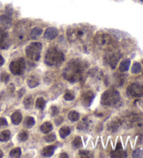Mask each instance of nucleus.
Returning <instances> with one entry per match:
<instances>
[{
	"instance_id": "obj_17",
	"label": "nucleus",
	"mask_w": 143,
	"mask_h": 158,
	"mask_svg": "<svg viewBox=\"0 0 143 158\" xmlns=\"http://www.w3.org/2000/svg\"><path fill=\"white\" fill-rule=\"evenodd\" d=\"M11 121L14 125H19L23 120V115L19 112H14L11 115Z\"/></svg>"
},
{
	"instance_id": "obj_2",
	"label": "nucleus",
	"mask_w": 143,
	"mask_h": 158,
	"mask_svg": "<svg viewBox=\"0 0 143 158\" xmlns=\"http://www.w3.org/2000/svg\"><path fill=\"white\" fill-rule=\"evenodd\" d=\"M90 31L88 28L83 26L71 27L67 31L68 38L71 42L81 43H85L90 38Z\"/></svg>"
},
{
	"instance_id": "obj_29",
	"label": "nucleus",
	"mask_w": 143,
	"mask_h": 158,
	"mask_svg": "<svg viewBox=\"0 0 143 158\" xmlns=\"http://www.w3.org/2000/svg\"><path fill=\"white\" fill-rule=\"evenodd\" d=\"M29 133L25 130H23L19 133L18 135V140L20 142H24L28 139Z\"/></svg>"
},
{
	"instance_id": "obj_16",
	"label": "nucleus",
	"mask_w": 143,
	"mask_h": 158,
	"mask_svg": "<svg viewBox=\"0 0 143 158\" xmlns=\"http://www.w3.org/2000/svg\"><path fill=\"white\" fill-rule=\"evenodd\" d=\"M56 147L55 145H48L42 150V155L44 157H50L53 155Z\"/></svg>"
},
{
	"instance_id": "obj_38",
	"label": "nucleus",
	"mask_w": 143,
	"mask_h": 158,
	"mask_svg": "<svg viewBox=\"0 0 143 158\" xmlns=\"http://www.w3.org/2000/svg\"><path fill=\"white\" fill-rule=\"evenodd\" d=\"M89 154H90V151H88V150H80V151H79V155H80V156L82 157H87Z\"/></svg>"
},
{
	"instance_id": "obj_42",
	"label": "nucleus",
	"mask_w": 143,
	"mask_h": 158,
	"mask_svg": "<svg viewBox=\"0 0 143 158\" xmlns=\"http://www.w3.org/2000/svg\"><path fill=\"white\" fill-rule=\"evenodd\" d=\"M60 157H64V158H66V157H68V155L66 153H61L60 155Z\"/></svg>"
},
{
	"instance_id": "obj_27",
	"label": "nucleus",
	"mask_w": 143,
	"mask_h": 158,
	"mask_svg": "<svg viewBox=\"0 0 143 158\" xmlns=\"http://www.w3.org/2000/svg\"><path fill=\"white\" fill-rule=\"evenodd\" d=\"M46 102L43 98H38L36 100V107L39 110H43L46 107Z\"/></svg>"
},
{
	"instance_id": "obj_22",
	"label": "nucleus",
	"mask_w": 143,
	"mask_h": 158,
	"mask_svg": "<svg viewBox=\"0 0 143 158\" xmlns=\"http://www.w3.org/2000/svg\"><path fill=\"white\" fill-rule=\"evenodd\" d=\"M111 157H127V153L125 150H123L122 149H115V150L111 153Z\"/></svg>"
},
{
	"instance_id": "obj_3",
	"label": "nucleus",
	"mask_w": 143,
	"mask_h": 158,
	"mask_svg": "<svg viewBox=\"0 0 143 158\" xmlns=\"http://www.w3.org/2000/svg\"><path fill=\"white\" fill-rule=\"evenodd\" d=\"M65 59L64 54L57 48L48 49L45 56V63L49 66L60 65Z\"/></svg>"
},
{
	"instance_id": "obj_6",
	"label": "nucleus",
	"mask_w": 143,
	"mask_h": 158,
	"mask_svg": "<svg viewBox=\"0 0 143 158\" xmlns=\"http://www.w3.org/2000/svg\"><path fill=\"white\" fill-rule=\"evenodd\" d=\"M42 48H43V45L39 42L31 43L26 48V55L31 61H39L41 58Z\"/></svg>"
},
{
	"instance_id": "obj_21",
	"label": "nucleus",
	"mask_w": 143,
	"mask_h": 158,
	"mask_svg": "<svg viewBox=\"0 0 143 158\" xmlns=\"http://www.w3.org/2000/svg\"><path fill=\"white\" fill-rule=\"evenodd\" d=\"M130 66V61L129 59H125L123 60L119 64V69L121 72H126V71L129 70Z\"/></svg>"
},
{
	"instance_id": "obj_23",
	"label": "nucleus",
	"mask_w": 143,
	"mask_h": 158,
	"mask_svg": "<svg viewBox=\"0 0 143 158\" xmlns=\"http://www.w3.org/2000/svg\"><path fill=\"white\" fill-rule=\"evenodd\" d=\"M33 103H34V100L32 97H31V95L27 96L23 100L24 107L26 110H31L33 107Z\"/></svg>"
},
{
	"instance_id": "obj_19",
	"label": "nucleus",
	"mask_w": 143,
	"mask_h": 158,
	"mask_svg": "<svg viewBox=\"0 0 143 158\" xmlns=\"http://www.w3.org/2000/svg\"><path fill=\"white\" fill-rule=\"evenodd\" d=\"M42 33H43V30L42 29L39 28V27H34L32 29V30L30 32V38L32 39V40H36L40 36Z\"/></svg>"
},
{
	"instance_id": "obj_20",
	"label": "nucleus",
	"mask_w": 143,
	"mask_h": 158,
	"mask_svg": "<svg viewBox=\"0 0 143 158\" xmlns=\"http://www.w3.org/2000/svg\"><path fill=\"white\" fill-rule=\"evenodd\" d=\"M35 125V119L32 117H27L24 118L23 126L26 128H31Z\"/></svg>"
},
{
	"instance_id": "obj_15",
	"label": "nucleus",
	"mask_w": 143,
	"mask_h": 158,
	"mask_svg": "<svg viewBox=\"0 0 143 158\" xmlns=\"http://www.w3.org/2000/svg\"><path fill=\"white\" fill-rule=\"evenodd\" d=\"M40 80L37 75H31L28 78V84L30 88H35L39 85Z\"/></svg>"
},
{
	"instance_id": "obj_8",
	"label": "nucleus",
	"mask_w": 143,
	"mask_h": 158,
	"mask_svg": "<svg viewBox=\"0 0 143 158\" xmlns=\"http://www.w3.org/2000/svg\"><path fill=\"white\" fill-rule=\"evenodd\" d=\"M127 93L129 97L140 98L143 96V82H134L128 86Z\"/></svg>"
},
{
	"instance_id": "obj_36",
	"label": "nucleus",
	"mask_w": 143,
	"mask_h": 158,
	"mask_svg": "<svg viewBox=\"0 0 143 158\" xmlns=\"http://www.w3.org/2000/svg\"><path fill=\"white\" fill-rule=\"evenodd\" d=\"M10 79V76L8 73H4L1 75V77H0V80L2 81H3L4 83H7L9 81Z\"/></svg>"
},
{
	"instance_id": "obj_14",
	"label": "nucleus",
	"mask_w": 143,
	"mask_h": 158,
	"mask_svg": "<svg viewBox=\"0 0 143 158\" xmlns=\"http://www.w3.org/2000/svg\"><path fill=\"white\" fill-rule=\"evenodd\" d=\"M0 24L4 29L10 28L12 24V20L10 15H2L0 16Z\"/></svg>"
},
{
	"instance_id": "obj_39",
	"label": "nucleus",
	"mask_w": 143,
	"mask_h": 158,
	"mask_svg": "<svg viewBox=\"0 0 143 158\" xmlns=\"http://www.w3.org/2000/svg\"><path fill=\"white\" fill-rule=\"evenodd\" d=\"M62 121H63V118L60 117H58L57 118H56L55 120V123L56 125L59 126V125H60V124H61Z\"/></svg>"
},
{
	"instance_id": "obj_18",
	"label": "nucleus",
	"mask_w": 143,
	"mask_h": 158,
	"mask_svg": "<svg viewBox=\"0 0 143 158\" xmlns=\"http://www.w3.org/2000/svg\"><path fill=\"white\" fill-rule=\"evenodd\" d=\"M53 129V124L50 122H46L41 126V131L44 134H49Z\"/></svg>"
},
{
	"instance_id": "obj_28",
	"label": "nucleus",
	"mask_w": 143,
	"mask_h": 158,
	"mask_svg": "<svg viewBox=\"0 0 143 158\" xmlns=\"http://www.w3.org/2000/svg\"><path fill=\"white\" fill-rule=\"evenodd\" d=\"M22 151L20 148H15L13 150L10 152L9 155L10 157H14V158H18L21 156Z\"/></svg>"
},
{
	"instance_id": "obj_37",
	"label": "nucleus",
	"mask_w": 143,
	"mask_h": 158,
	"mask_svg": "<svg viewBox=\"0 0 143 158\" xmlns=\"http://www.w3.org/2000/svg\"><path fill=\"white\" fill-rule=\"evenodd\" d=\"M8 125V122L5 118H0V127H6Z\"/></svg>"
},
{
	"instance_id": "obj_1",
	"label": "nucleus",
	"mask_w": 143,
	"mask_h": 158,
	"mask_svg": "<svg viewBox=\"0 0 143 158\" xmlns=\"http://www.w3.org/2000/svg\"><path fill=\"white\" fill-rule=\"evenodd\" d=\"M87 66L85 61L78 59L71 61L64 70V77L71 83L76 82L82 77Z\"/></svg>"
},
{
	"instance_id": "obj_5",
	"label": "nucleus",
	"mask_w": 143,
	"mask_h": 158,
	"mask_svg": "<svg viewBox=\"0 0 143 158\" xmlns=\"http://www.w3.org/2000/svg\"><path fill=\"white\" fill-rule=\"evenodd\" d=\"M95 43L100 48L111 50L116 47V43L109 34H98L95 38Z\"/></svg>"
},
{
	"instance_id": "obj_13",
	"label": "nucleus",
	"mask_w": 143,
	"mask_h": 158,
	"mask_svg": "<svg viewBox=\"0 0 143 158\" xmlns=\"http://www.w3.org/2000/svg\"><path fill=\"white\" fill-rule=\"evenodd\" d=\"M108 61L109 64L110 65V67L112 69H115L117 66L118 61L121 58V55L119 53H113L111 54L110 55H108Z\"/></svg>"
},
{
	"instance_id": "obj_25",
	"label": "nucleus",
	"mask_w": 143,
	"mask_h": 158,
	"mask_svg": "<svg viewBox=\"0 0 143 158\" xmlns=\"http://www.w3.org/2000/svg\"><path fill=\"white\" fill-rule=\"evenodd\" d=\"M59 133H60V136L62 139H65L67 136L70 135L71 128L68 126H64L60 128Z\"/></svg>"
},
{
	"instance_id": "obj_32",
	"label": "nucleus",
	"mask_w": 143,
	"mask_h": 158,
	"mask_svg": "<svg viewBox=\"0 0 143 158\" xmlns=\"http://www.w3.org/2000/svg\"><path fill=\"white\" fill-rule=\"evenodd\" d=\"M73 145L75 149H80L82 146V141L80 137H76L73 142Z\"/></svg>"
},
{
	"instance_id": "obj_43",
	"label": "nucleus",
	"mask_w": 143,
	"mask_h": 158,
	"mask_svg": "<svg viewBox=\"0 0 143 158\" xmlns=\"http://www.w3.org/2000/svg\"><path fill=\"white\" fill-rule=\"evenodd\" d=\"M3 155H4V153H3V152H2V150H0V158H1V157H3Z\"/></svg>"
},
{
	"instance_id": "obj_30",
	"label": "nucleus",
	"mask_w": 143,
	"mask_h": 158,
	"mask_svg": "<svg viewBox=\"0 0 143 158\" xmlns=\"http://www.w3.org/2000/svg\"><path fill=\"white\" fill-rule=\"evenodd\" d=\"M142 71V65L138 62H135L134 63L131 68V73L134 74L140 73Z\"/></svg>"
},
{
	"instance_id": "obj_10",
	"label": "nucleus",
	"mask_w": 143,
	"mask_h": 158,
	"mask_svg": "<svg viewBox=\"0 0 143 158\" xmlns=\"http://www.w3.org/2000/svg\"><path fill=\"white\" fill-rule=\"evenodd\" d=\"M28 27H27L25 24L20 23L16 27V35L18 37V40L23 41L25 40L26 38H28Z\"/></svg>"
},
{
	"instance_id": "obj_9",
	"label": "nucleus",
	"mask_w": 143,
	"mask_h": 158,
	"mask_svg": "<svg viewBox=\"0 0 143 158\" xmlns=\"http://www.w3.org/2000/svg\"><path fill=\"white\" fill-rule=\"evenodd\" d=\"M11 43H10L9 34L5 30V29L0 27V49L2 50H7Z\"/></svg>"
},
{
	"instance_id": "obj_24",
	"label": "nucleus",
	"mask_w": 143,
	"mask_h": 158,
	"mask_svg": "<svg viewBox=\"0 0 143 158\" xmlns=\"http://www.w3.org/2000/svg\"><path fill=\"white\" fill-rule=\"evenodd\" d=\"M11 132L9 130H5L0 134V141L2 142H6L11 138Z\"/></svg>"
},
{
	"instance_id": "obj_33",
	"label": "nucleus",
	"mask_w": 143,
	"mask_h": 158,
	"mask_svg": "<svg viewBox=\"0 0 143 158\" xmlns=\"http://www.w3.org/2000/svg\"><path fill=\"white\" fill-rule=\"evenodd\" d=\"M59 112H60V110H59V108L57 107V106H55V105L51 106L50 108V113L52 117H56V116H57L59 114Z\"/></svg>"
},
{
	"instance_id": "obj_11",
	"label": "nucleus",
	"mask_w": 143,
	"mask_h": 158,
	"mask_svg": "<svg viewBox=\"0 0 143 158\" xmlns=\"http://www.w3.org/2000/svg\"><path fill=\"white\" fill-rule=\"evenodd\" d=\"M95 94L92 91H88L83 93L82 95V102L85 107H90L92 105L94 99Z\"/></svg>"
},
{
	"instance_id": "obj_4",
	"label": "nucleus",
	"mask_w": 143,
	"mask_h": 158,
	"mask_svg": "<svg viewBox=\"0 0 143 158\" xmlns=\"http://www.w3.org/2000/svg\"><path fill=\"white\" fill-rule=\"evenodd\" d=\"M121 100V95L118 91L111 88L103 93L101 102L103 105L116 106Z\"/></svg>"
},
{
	"instance_id": "obj_34",
	"label": "nucleus",
	"mask_w": 143,
	"mask_h": 158,
	"mask_svg": "<svg viewBox=\"0 0 143 158\" xmlns=\"http://www.w3.org/2000/svg\"><path fill=\"white\" fill-rule=\"evenodd\" d=\"M44 140H45L47 143L53 142L56 140V136L55 134H49L48 135L44 137Z\"/></svg>"
},
{
	"instance_id": "obj_41",
	"label": "nucleus",
	"mask_w": 143,
	"mask_h": 158,
	"mask_svg": "<svg viewBox=\"0 0 143 158\" xmlns=\"http://www.w3.org/2000/svg\"><path fill=\"white\" fill-rule=\"evenodd\" d=\"M4 62H5V61H4V57L2 55H0V67H2V66L4 65Z\"/></svg>"
},
{
	"instance_id": "obj_12",
	"label": "nucleus",
	"mask_w": 143,
	"mask_h": 158,
	"mask_svg": "<svg viewBox=\"0 0 143 158\" xmlns=\"http://www.w3.org/2000/svg\"><path fill=\"white\" fill-rule=\"evenodd\" d=\"M58 35V31L57 29L55 27H49L46 29L44 32L43 37L47 40H53L55 39Z\"/></svg>"
},
{
	"instance_id": "obj_7",
	"label": "nucleus",
	"mask_w": 143,
	"mask_h": 158,
	"mask_svg": "<svg viewBox=\"0 0 143 158\" xmlns=\"http://www.w3.org/2000/svg\"><path fill=\"white\" fill-rule=\"evenodd\" d=\"M11 72L14 75H21L26 69V62L24 58H20L18 60L12 61L9 66Z\"/></svg>"
},
{
	"instance_id": "obj_40",
	"label": "nucleus",
	"mask_w": 143,
	"mask_h": 158,
	"mask_svg": "<svg viewBox=\"0 0 143 158\" xmlns=\"http://www.w3.org/2000/svg\"><path fill=\"white\" fill-rule=\"evenodd\" d=\"M24 93H25V89H24V88H23L18 91V97L20 98H22L23 97V95H24Z\"/></svg>"
},
{
	"instance_id": "obj_44",
	"label": "nucleus",
	"mask_w": 143,
	"mask_h": 158,
	"mask_svg": "<svg viewBox=\"0 0 143 158\" xmlns=\"http://www.w3.org/2000/svg\"><path fill=\"white\" fill-rule=\"evenodd\" d=\"M141 107H142V108L143 109V100L142 101V102H141Z\"/></svg>"
},
{
	"instance_id": "obj_31",
	"label": "nucleus",
	"mask_w": 143,
	"mask_h": 158,
	"mask_svg": "<svg viewBox=\"0 0 143 158\" xmlns=\"http://www.w3.org/2000/svg\"><path fill=\"white\" fill-rule=\"evenodd\" d=\"M64 98L66 101H71L75 98V94H74L73 91L70 90H66L64 95Z\"/></svg>"
},
{
	"instance_id": "obj_35",
	"label": "nucleus",
	"mask_w": 143,
	"mask_h": 158,
	"mask_svg": "<svg viewBox=\"0 0 143 158\" xmlns=\"http://www.w3.org/2000/svg\"><path fill=\"white\" fill-rule=\"evenodd\" d=\"M143 151L140 149H138L136 150H135L134 152H133L132 156L133 157H142Z\"/></svg>"
},
{
	"instance_id": "obj_26",
	"label": "nucleus",
	"mask_w": 143,
	"mask_h": 158,
	"mask_svg": "<svg viewBox=\"0 0 143 158\" xmlns=\"http://www.w3.org/2000/svg\"><path fill=\"white\" fill-rule=\"evenodd\" d=\"M68 117L69 118V120L72 122L78 121L80 118V114L79 113L76 112V111H71L69 112L68 115Z\"/></svg>"
},
{
	"instance_id": "obj_45",
	"label": "nucleus",
	"mask_w": 143,
	"mask_h": 158,
	"mask_svg": "<svg viewBox=\"0 0 143 158\" xmlns=\"http://www.w3.org/2000/svg\"><path fill=\"white\" fill-rule=\"evenodd\" d=\"M140 1H141L142 2H143V0H140Z\"/></svg>"
}]
</instances>
